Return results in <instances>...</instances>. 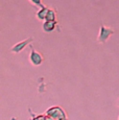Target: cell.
Wrapping results in <instances>:
<instances>
[{
	"label": "cell",
	"mask_w": 119,
	"mask_h": 120,
	"mask_svg": "<svg viewBox=\"0 0 119 120\" xmlns=\"http://www.w3.org/2000/svg\"><path fill=\"white\" fill-rule=\"evenodd\" d=\"M29 61H30V63L33 64V66H39L44 61V57H43V55L41 54L40 52L37 51V50H35L33 48L30 51V54H29Z\"/></svg>",
	"instance_id": "2"
},
{
	"label": "cell",
	"mask_w": 119,
	"mask_h": 120,
	"mask_svg": "<svg viewBox=\"0 0 119 120\" xmlns=\"http://www.w3.org/2000/svg\"><path fill=\"white\" fill-rule=\"evenodd\" d=\"M48 11H49V8L47 6H44V8H40V11L37 13V18L39 20H46V17H47V14H48Z\"/></svg>",
	"instance_id": "5"
},
{
	"label": "cell",
	"mask_w": 119,
	"mask_h": 120,
	"mask_svg": "<svg viewBox=\"0 0 119 120\" xmlns=\"http://www.w3.org/2000/svg\"><path fill=\"white\" fill-rule=\"evenodd\" d=\"M29 1L31 2V3L33 4V5H37V6H40V8H44V4H42V2H41V0H29Z\"/></svg>",
	"instance_id": "7"
},
{
	"label": "cell",
	"mask_w": 119,
	"mask_h": 120,
	"mask_svg": "<svg viewBox=\"0 0 119 120\" xmlns=\"http://www.w3.org/2000/svg\"><path fill=\"white\" fill-rule=\"evenodd\" d=\"M117 105L119 107V99H118V101H117Z\"/></svg>",
	"instance_id": "8"
},
{
	"label": "cell",
	"mask_w": 119,
	"mask_h": 120,
	"mask_svg": "<svg viewBox=\"0 0 119 120\" xmlns=\"http://www.w3.org/2000/svg\"><path fill=\"white\" fill-rule=\"evenodd\" d=\"M114 34V30L110 27H106L104 24L100 25V28H99V34H98L97 37V41L99 43L104 44L107 42V40L110 38V37Z\"/></svg>",
	"instance_id": "1"
},
{
	"label": "cell",
	"mask_w": 119,
	"mask_h": 120,
	"mask_svg": "<svg viewBox=\"0 0 119 120\" xmlns=\"http://www.w3.org/2000/svg\"><path fill=\"white\" fill-rule=\"evenodd\" d=\"M46 20H49V21H56V11H54V10L49 8L48 14H47V17H46Z\"/></svg>",
	"instance_id": "6"
},
{
	"label": "cell",
	"mask_w": 119,
	"mask_h": 120,
	"mask_svg": "<svg viewBox=\"0 0 119 120\" xmlns=\"http://www.w3.org/2000/svg\"><path fill=\"white\" fill-rule=\"evenodd\" d=\"M56 21H49V20H44L43 22V25H42V28L45 33H50L52 31L54 28H56Z\"/></svg>",
	"instance_id": "4"
},
{
	"label": "cell",
	"mask_w": 119,
	"mask_h": 120,
	"mask_svg": "<svg viewBox=\"0 0 119 120\" xmlns=\"http://www.w3.org/2000/svg\"><path fill=\"white\" fill-rule=\"evenodd\" d=\"M33 37H30V38L26 39V40L21 41V42H19V43L15 44V45H14L13 47L11 48V51L14 52V53H19V52H21L22 50H23L24 48L26 47V46L28 45L29 43L33 42Z\"/></svg>",
	"instance_id": "3"
}]
</instances>
